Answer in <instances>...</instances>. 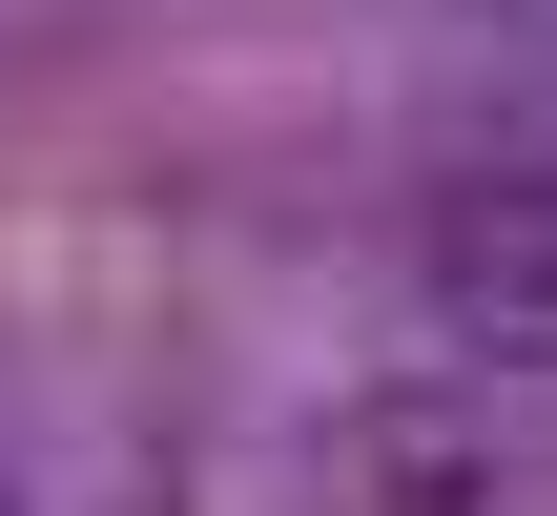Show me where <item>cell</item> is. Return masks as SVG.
<instances>
[{
  "mask_svg": "<svg viewBox=\"0 0 557 516\" xmlns=\"http://www.w3.org/2000/svg\"><path fill=\"white\" fill-rule=\"evenodd\" d=\"M0 516H41V476H21V455H0Z\"/></svg>",
  "mask_w": 557,
  "mask_h": 516,
  "instance_id": "cell-3",
  "label": "cell"
},
{
  "mask_svg": "<svg viewBox=\"0 0 557 516\" xmlns=\"http://www.w3.org/2000/svg\"><path fill=\"white\" fill-rule=\"evenodd\" d=\"M475 21H517V41H557V0H475Z\"/></svg>",
  "mask_w": 557,
  "mask_h": 516,
  "instance_id": "cell-2",
  "label": "cell"
},
{
  "mask_svg": "<svg viewBox=\"0 0 557 516\" xmlns=\"http://www.w3.org/2000/svg\"><path fill=\"white\" fill-rule=\"evenodd\" d=\"M434 290H455L475 331H557V124L475 145V165L434 186Z\"/></svg>",
  "mask_w": 557,
  "mask_h": 516,
  "instance_id": "cell-1",
  "label": "cell"
}]
</instances>
